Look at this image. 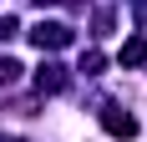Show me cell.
<instances>
[{
	"mask_svg": "<svg viewBox=\"0 0 147 142\" xmlns=\"http://www.w3.org/2000/svg\"><path fill=\"white\" fill-rule=\"evenodd\" d=\"M30 41L41 46V51H56V46H66V41H71V30L61 26V20H41V26L30 30Z\"/></svg>",
	"mask_w": 147,
	"mask_h": 142,
	"instance_id": "cell-1",
	"label": "cell"
},
{
	"mask_svg": "<svg viewBox=\"0 0 147 142\" xmlns=\"http://www.w3.org/2000/svg\"><path fill=\"white\" fill-rule=\"evenodd\" d=\"M102 127L112 132V137H137V122L122 112V107H107V112H102Z\"/></svg>",
	"mask_w": 147,
	"mask_h": 142,
	"instance_id": "cell-2",
	"label": "cell"
},
{
	"mask_svg": "<svg viewBox=\"0 0 147 142\" xmlns=\"http://www.w3.org/2000/svg\"><path fill=\"white\" fill-rule=\"evenodd\" d=\"M36 86H41V91H61V86H66L61 66H51V61H46V66H41V76H36Z\"/></svg>",
	"mask_w": 147,
	"mask_h": 142,
	"instance_id": "cell-3",
	"label": "cell"
},
{
	"mask_svg": "<svg viewBox=\"0 0 147 142\" xmlns=\"http://www.w3.org/2000/svg\"><path fill=\"white\" fill-rule=\"evenodd\" d=\"M137 61H147V41H127L122 46V66H137Z\"/></svg>",
	"mask_w": 147,
	"mask_h": 142,
	"instance_id": "cell-4",
	"label": "cell"
},
{
	"mask_svg": "<svg viewBox=\"0 0 147 142\" xmlns=\"http://www.w3.org/2000/svg\"><path fill=\"white\" fill-rule=\"evenodd\" d=\"M15 76H20V66H15L10 56H0V81H15Z\"/></svg>",
	"mask_w": 147,
	"mask_h": 142,
	"instance_id": "cell-5",
	"label": "cell"
},
{
	"mask_svg": "<svg viewBox=\"0 0 147 142\" xmlns=\"http://www.w3.org/2000/svg\"><path fill=\"white\" fill-rule=\"evenodd\" d=\"M81 71H86V76H96V71H102V56H96V51H86V56H81Z\"/></svg>",
	"mask_w": 147,
	"mask_h": 142,
	"instance_id": "cell-6",
	"label": "cell"
},
{
	"mask_svg": "<svg viewBox=\"0 0 147 142\" xmlns=\"http://www.w3.org/2000/svg\"><path fill=\"white\" fill-rule=\"evenodd\" d=\"M15 30H20V26H15V15H0V41H10Z\"/></svg>",
	"mask_w": 147,
	"mask_h": 142,
	"instance_id": "cell-7",
	"label": "cell"
}]
</instances>
